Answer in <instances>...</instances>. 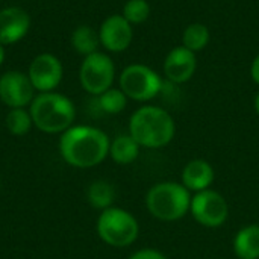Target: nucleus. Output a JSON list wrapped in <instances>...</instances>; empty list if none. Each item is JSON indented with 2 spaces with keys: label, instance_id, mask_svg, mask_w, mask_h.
<instances>
[{
  "label": "nucleus",
  "instance_id": "13",
  "mask_svg": "<svg viewBox=\"0 0 259 259\" xmlns=\"http://www.w3.org/2000/svg\"><path fill=\"white\" fill-rule=\"evenodd\" d=\"M30 17L17 6H9L0 11V44H14L20 41L29 30Z\"/></svg>",
  "mask_w": 259,
  "mask_h": 259
},
{
  "label": "nucleus",
  "instance_id": "20",
  "mask_svg": "<svg viewBox=\"0 0 259 259\" xmlns=\"http://www.w3.org/2000/svg\"><path fill=\"white\" fill-rule=\"evenodd\" d=\"M32 117L23 108H14L6 115V127L14 135H24L32 126Z\"/></svg>",
  "mask_w": 259,
  "mask_h": 259
},
{
  "label": "nucleus",
  "instance_id": "18",
  "mask_svg": "<svg viewBox=\"0 0 259 259\" xmlns=\"http://www.w3.org/2000/svg\"><path fill=\"white\" fill-rule=\"evenodd\" d=\"M71 44L77 53L88 56L97 52L100 38L99 33H96V30L90 26H79L71 35Z\"/></svg>",
  "mask_w": 259,
  "mask_h": 259
},
{
  "label": "nucleus",
  "instance_id": "15",
  "mask_svg": "<svg viewBox=\"0 0 259 259\" xmlns=\"http://www.w3.org/2000/svg\"><path fill=\"white\" fill-rule=\"evenodd\" d=\"M234 250L240 259H258L259 258V226L250 225L243 228L235 240Z\"/></svg>",
  "mask_w": 259,
  "mask_h": 259
},
{
  "label": "nucleus",
  "instance_id": "19",
  "mask_svg": "<svg viewBox=\"0 0 259 259\" xmlns=\"http://www.w3.org/2000/svg\"><path fill=\"white\" fill-rule=\"evenodd\" d=\"M114 188L111 184L105 181H97L94 182L90 190H88V200L94 208L99 209H108L111 203L114 202Z\"/></svg>",
  "mask_w": 259,
  "mask_h": 259
},
{
  "label": "nucleus",
  "instance_id": "9",
  "mask_svg": "<svg viewBox=\"0 0 259 259\" xmlns=\"http://www.w3.org/2000/svg\"><path fill=\"white\" fill-rule=\"evenodd\" d=\"M27 76L35 90L41 93H50L62 79V64L55 55H38L30 62Z\"/></svg>",
  "mask_w": 259,
  "mask_h": 259
},
{
  "label": "nucleus",
  "instance_id": "25",
  "mask_svg": "<svg viewBox=\"0 0 259 259\" xmlns=\"http://www.w3.org/2000/svg\"><path fill=\"white\" fill-rule=\"evenodd\" d=\"M3 59H5V50H3V46L0 44V65L3 64Z\"/></svg>",
  "mask_w": 259,
  "mask_h": 259
},
{
  "label": "nucleus",
  "instance_id": "26",
  "mask_svg": "<svg viewBox=\"0 0 259 259\" xmlns=\"http://www.w3.org/2000/svg\"><path fill=\"white\" fill-rule=\"evenodd\" d=\"M255 111H256V114L259 115V93L256 94V97H255Z\"/></svg>",
  "mask_w": 259,
  "mask_h": 259
},
{
  "label": "nucleus",
  "instance_id": "12",
  "mask_svg": "<svg viewBox=\"0 0 259 259\" xmlns=\"http://www.w3.org/2000/svg\"><path fill=\"white\" fill-rule=\"evenodd\" d=\"M197 68L196 53L184 46L175 47L164 61V74L173 83L190 80Z\"/></svg>",
  "mask_w": 259,
  "mask_h": 259
},
{
  "label": "nucleus",
  "instance_id": "4",
  "mask_svg": "<svg viewBox=\"0 0 259 259\" xmlns=\"http://www.w3.org/2000/svg\"><path fill=\"white\" fill-rule=\"evenodd\" d=\"M190 191L176 182H162L153 185L146 196L149 212L162 222H175L182 219L190 209Z\"/></svg>",
  "mask_w": 259,
  "mask_h": 259
},
{
  "label": "nucleus",
  "instance_id": "24",
  "mask_svg": "<svg viewBox=\"0 0 259 259\" xmlns=\"http://www.w3.org/2000/svg\"><path fill=\"white\" fill-rule=\"evenodd\" d=\"M250 74H252V79L255 83L259 85V55L253 59L252 62V67H250Z\"/></svg>",
  "mask_w": 259,
  "mask_h": 259
},
{
  "label": "nucleus",
  "instance_id": "2",
  "mask_svg": "<svg viewBox=\"0 0 259 259\" xmlns=\"http://www.w3.org/2000/svg\"><path fill=\"white\" fill-rule=\"evenodd\" d=\"M129 132L140 146L159 149L173 140L176 124L165 109L158 106H143L131 117Z\"/></svg>",
  "mask_w": 259,
  "mask_h": 259
},
{
  "label": "nucleus",
  "instance_id": "21",
  "mask_svg": "<svg viewBox=\"0 0 259 259\" xmlns=\"http://www.w3.org/2000/svg\"><path fill=\"white\" fill-rule=\"evenodd\" d=\"M100 108L108 114H118L121 112L127 105V97L121 90L109 88L99 97Z\"/></svg>",
  "mask_w": 259,
  "mask_h": 259
},
{
  "label": "nucleus",
  "instance_id": "14",
  "mask_svg": "<svg viewBox=\"0 0 259 259\" xmlns=\"http://www.w3.org/2000/svg\"><path fill=\"white\" fill-rule=\"evenodd\" d=\"M214 181V168L205 159H193L190 161L182 171V185L187 190L203 191Z\"/></svg>",
  "mask_w": 259,
  "mask_h": 259
},
{
  "label": "nucleus",
  "instance_id": "6",
  "mask_svg": "<svg viewBox=\"0 0 259 259\" xmlns=\"http://www.w3.org/2000/svg\"><path fill=\"white\" fill-rule=\"evenodd\" d=\"M120 90L127 99L147 102L159 94L162 80L153 68L143 64H132L121 71Z\"/></svg>",
  "mask_w": 259,
  "mask_h": 259
},
{
  "label": "nucleus",
  "instance_id": "8",
  "mask_svg": "<svg viewBox=\"0 0 259 259\" xmlns=\"http://www.w3.org/2000/svg\"><path fill=\"white\" fill-rule=\"evenodd\" d=\"M190 209L194 220L206 228H219L225 225L229 214L225 197L212 190L199 191L191 199Z\"/></svg>",
  "mask_w": 259,
  "mask_h": 259
},
{
  "label": "nucleus",
  "instance_id": "3",
  "mask_svg": "<svg viewBox=\"0 0 259 259\" xmlns=\"http://www.w3.org/2000/svg\"><path fill=\"white\" fill-rule=\"evenodd\" d=\"M29 114L39 131L58 134L70 129L74 120V105L62 94L41 93L33 97Z\"/></svg>",
  "mask_w": 259,
  "mask_h": 259
},
{
  "label": "nucleus",
  "instance_id": "7",
  "mask_svg": "<svg viewBox=\"0 0 259 259\" xmlns=\"http://www.w3.org/2000/svg\"><path fill=\"white\" fill-rule=\"evenodd\" d=\"M114 77H115V65L108 55L96 52L85 56L80 65L79 80L87 93L94 96L103 94L111 88Z\"/></svg>",
  "mask_w": 259,
  "mask_h": 259
},
{
  "label": "nucleus",
  "instance_id": "5",
  "mask_svg": "<svg viewBox=\"0 0 259 259\" xmlns=\"http://www.w3.org/2000/svg\"><path fill=\"white\" fill-rule=\"evenodd\" d=\"M99 237L112 247L131 246L140 232L138 222L132 214L121 208H108L99 217L97 222Z\"/></svg>",
  "mask_w": 259,
  "mask_h": 259
},
{
  "label": "nucleus",
  "instance_id": "22",
  "mask_svg": "<svg viewBox=\"0 0 259 259\" xmlns=\"http://www.w3.org/2000/svg\"><path fill=\"white\" fill-rule=\"evenodd\" d=\"M131 24H141L150 15V5L147 0H129L123 6L121 14Z\"/></svg>",
  "mask_w": 259,
  "mask_h": 259
},
{
  "label": "nucleus",
  "instance_id": "23",
  "mask_svg": "<svg viewBox=\"0 0 259 259\" xmlns=\"http://www.w3.org/2000/svg\"><path fill=\"white\" fill-rule=\"evenodd\" d=\"M129 259H165V256L161 252H158V250L143 249V250H138L137 253H134Z\"/></svg>",
  "mask_w": 259,
  "mask_h": 259
},
{
  "label": "nucleus",
  "instance_id": "11",
  "mask_svg": "<svg viewBox=\"0 0 259 259\" xmlns=\"http://www.w3.org/2000/svg\"><path fill=\"white\" fill-rule=\"evenodd\" d=\"M132 24L123 15L108 17L99 30L100 44L114 53L124 52L132 42Z\"/></svg>",
  "mask_w": 259,
  "mask_h": 259
},
{
  "label": "nucleus",
  "instance_id": "10",
  "mask_svg": "<svg viewBox=\"0 0 259 259\" xmlns=\"http://www.w3.org/2000/svg\"><path fill=\"white\" fill-rule=\"evenodd\" d=\"M33 90L29 76L20 71H8L0 77V99L12 109L32 103Z\"/></svg>",
  "mask_w": 259,
  "mask_h": 259
},
{
  "label": "nucleus",
  "instance_id": "17",
  "mask_svg": "<svg viewBox=\"0 0 259 259\" xmlns=\"http://www.w3.org/2000/svg\"><path fill=\"white\" fill-rule=\"evenodd\" d=\"M209 38H211V33H209L208 26H205L203 23H191L184 30L182 46L194 53L202 52L208 46Z\"/></svg>",
  "mask_w": 259,
  "mask_h": 259
},
{
  "label": "nucleus",
  "instance_id": "1",
  "mask_svg": "<svg viewBox=\"0 0 259 259\" xmlns=\"http://www.w3.org/2000/svg\"><path fill=\"white\" fill-rule=\"evenodd\" d=\"M109 146L106 134L90 126L70 127L59 141V150L65 162L77 168L99 165L106 158Z\"/></svg>",
  "mask_w": 259,
  "mask_h": 259
},
{
  "label": "nucleus",
  "instance_id": "16",
  "mask_svg": "<svg viewBox=\"0 0 259 259\" xmlns=\"http://www.w3.org/2000/svg\"><path fill=\"white\" fill-rule=\"evenodd\" d=\"M109 153L117 164L126 165L138 158L140 144L131 135H120L109 146Z\"/></svg>",
  "mask_w": 259,
  "mask_h": 259
}]
</instances>
